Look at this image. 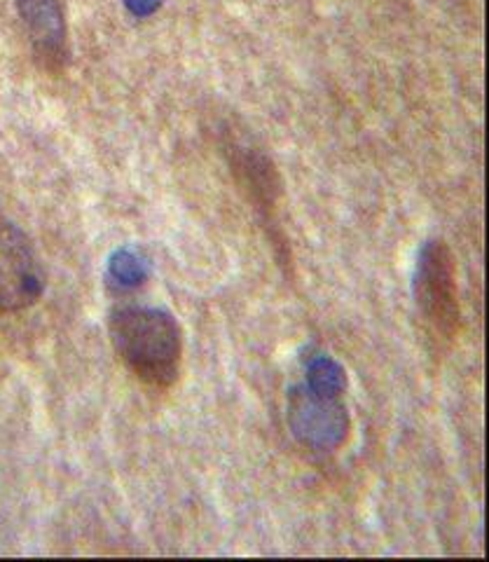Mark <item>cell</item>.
<instances>
[{
    "instance_id": "1",
    "label": "cell",
    "mask_w": 489,
    "mask_h": 562,
    "mask_svg": "<svg viewBox=\"0 0 489 562\" xmlns=\"http://www.w3.org/2000/svg\"><path fill=\"white\" fill-rule=\"evenodd\" d=\"M109 336L127 371L155 390L181 378L183 330L177 316L160 307H120L111 314Z\"/></svg>"
},
{
    "instance_id": "6",
    "label": "cell",
    "mask_w": 489,
    "mask_h": 562,
    "mask_svg": "<svg viewBox=\"0 0 489 562\" xmlns=\"http://www.w3.org/2000/svg\"><path fill=\"white\" fill-rule=\"evenodd\" d=\"M227 153H230V167L239 188L247 192L249 202L260 211L263 221H272L278 204V190H282L274 165L263 153H258V148L247 144H230Z\"/></svg>"
},
{
    "instance_id": "4",
    "label": "cell",
    "mask_w": 489,
    "mask_h": 562,
    "mask_svg": "<svg viewBox=\"0 0 489 562\" xmlns=\"http://www.w3.org/2000/svg\"><path fill=\"white\" fill-rule=\"evenodd\" d=\"M340 392L319 386H295L288 396V422L298 443L311 450H338L349 436V413Z\"/></svg>"
},
{
    "instance_id": "2",
    "label": "cell",
    "mask_w": 489,
    "mask_h": 562,
    "mask_svg": "<svg viewBox=\"0 0 489 562\" xmlns=\"http://www.w3.org/2000/svg\"><path fill=\"white\" fill-rule=\"evenodd\" d=\"M412 297L419 316L435 340L450 345L459 338L462 301L457 260L445 239L431 237L419 249L412 274Z\"/></svg>"
},
{
    "instance_id": "3",
    "label": "cell",
    "mask_w": 489,
    "mask_h": 562,
    "mask_svg": "<svg viewBox=\"0 0 489 562\" xmlns=\"http://www.w3.org/2000/svg\"><path fill=\"white\" fill-rule=\"evenodd\" d=\"M45 281L36 246L20 227L0 221V314H16L36 305Z\"/></svg>"
},
{
    "instance_id": "5",
    "label": "cell",
    "mask_w": 489,
    "mask_h": 562,
    "mask_svg": "<svg viewBox=\"0 0 489 562\" xmlns=\"http://www.w3.org/2000/svg\"><path fill=\"white\" fill-rule=\"evenodd\" d=\"M33 59L49 76H61L71 61L61 0H14Z\"/></svg>"
}]
</instances>
